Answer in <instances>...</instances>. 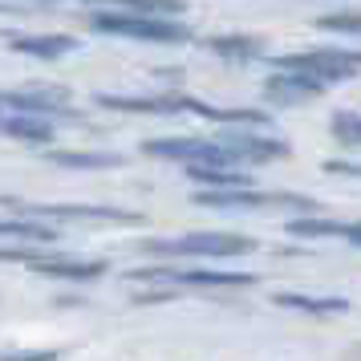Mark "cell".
<instances>
[{
  "instance_id": "obj_1",
  "label": "cell",
  "mask_w": 361,
  "mask_h": 361,
  "mask_svg": "<svg viewBox=\"0 0 361 361\" xmlns=\"http://www.w3.org/2000/svg\"><path fill=\"white\" fill-rule=\"evenodd\" d=\"M98 106L106 110H122V114H199L212 118V122H247V126H260L268 122V114L260 110H219V106H207L199 98H187V94H142V98H126V94H98Z\"/></svg>"
},
{
  "instance_id": "obj_2",
  "label": "cell",
  "mask_w": 361,
  "mask_h": 361,
  "mask_svg": "<svg viewBox=\"0 0 361 361\" xmlns=\"http://www.w3.org/2000/svg\"><path fill=\"white\" fill-rule=\"evenodd\" d=\"M98 33H114V37H134V41H154V45H183L191 41V29L175 17H163V13H98L90 20Z\"/></svg>"
},
{
  "instance_id": "obj_3",
  "label": "cell",
  "mask_w": 361,
  "mask_h": 361,
  "mask_svg": "<svg viewBox=\"0 0 361 361\" xmlns=\"http://www.w3.org/2000/svg\"><path fill=\"white\" fill-rule=\"evenodd\" d=\"M142 247L154 256H247L256 252V240L228 235V231H195V235H175V240H147Z\"/></svg>"
},
{
  "instance_id": "obj_4",
  "label": "cell",
  "mask_w": 361,
  "mask_h": 361,
  "mask_svg": "<svg viewBox=\"0 0 361 361\" xmlns=\"http://www.w3.org/2000/svg\"><path fill=\"white\" fill-rule=\"evenodd\" d=\"M276 69H296V73H309L317 82L337 85L349 82L353 73L361 69V53L349 49H309V53H284V57H272Z\"/></svg>"
},
{
  "instance_id": "obj_5",
  "label": "cell",
  "mask_w": 361,
  "mask_h": 361,
  "mask_svg": "<svg viewBox=\"0 0 361 361\" xmlns=\"http://www.w3.org/2000/svg\"><path fill=\"white\" fill-rule=\"evenodd\" d=\"M17 215L33 219H78V224H142V215L118 207H78V203H17Z\"/></svg>"
},
{
  "instance_id": "obj_6",
  "label": "cell",
  "mask_w": 361,
  "mask_h": 361,
  "mask_svg": "<svg viewBox=\"0 0 361 361\" xmlns=\"http://www.w3.org/2000/svg\"><path fill=\"white\" fill-rule=\"evenodd\" d=\"M195 203H203V207H272V203H300V207H317L312 199H300V195H264V191H247V187H212V191H199Z\"/></svg>"
},
{
  "instance_id": "obj_7",
  "label": "cell",
  "mask_w": 361,
  "mask_h": 361,
  "mask_svg": "<svg viewBox=\"0 0 361 361\" xmlns=\"http://www.w3.org/2000/svg\"><path fill=\"white\" fill-rule=\"evenodd\" d=\"M329 85L309 78V73H296V69H280L276 78H268L264 82V94L268 102H276V106H296V102H312L321 98Z\"/></svg>"
},
{
  "instance_id": "obj_8",
  "label": "cell",
  "mask_w": 361,
  "mask_h": 361,
  "mask_svg": "<svg viewBox=\"0 0 361 361\" xmlns=\"http://www.w3.org/2000/svg\"><path fill=\"white\" fill-rule=\"evenodd\" d=\"M142 280H166V284H199V288H228V284H252V272H203V268H191V272H175V268H142L134 272Z\"/></svg>"
},
{
  "instance_id": "obj_9",
  "label": "cell",
  "mask_w": 361,
  "mask_h": 361,
  "mask_svg": "<svg viewBox=\"0 0 361 361\" xmlns=\"http://www.w3.org/2000/svg\"><path fill=\"white\" fill-rule=\"evenodd\" d=\"M41 276H61V280H94L106 272V260H69V256H37L29 264Z\"/></svg>"
},
{
  "instance_id": "obj_10",
  "label": "cell",
  "mask_w": 361,
  "mask_h": 361,
  "mask_svg": "<svg viewBox=\"0 0 361 361\" xmlns=\"http://www.w3.org/2000/svg\"><path fill=\"white\" fill-rule=\"evenodd\" d=\"M8 45L17 53H29V57H66V53L78 49V41L73 37H61V33H25V37H8Z\"/></svg>"
},
{
  "instance_id": "obj_11",
  "label": "cell",
  "mask_w": 361,
  "mask_h": 361,
  "mask_svg": "<svg viewBox=\"0 0 361 361\" xmlns=\"http://www.w3.org/2000/svg\"><path fill=\"white\" fill-rule=\"evenodd\" d=\"M0 130L20 142H53V122L45 114H0Z\"/></svg>"
},
{
  "instance_id": "obj_12",
  "label": "cell",
  "mask_w": 361,
  "mask_h": 361,
  "mask_svg": "<svg viewBox=\"0 0 361 361\" xmlns=\"http://www.w3.org/2000/svg\"><path fill=\"white\" fill-rule=\"evenodd\" d=\"M49 163L73 166V171H102V166H118L122 154H110V150H49Z\"/></svg>"
},
{
  "instance_id": "obj_13",
  "label": "cell",
  "mask_w": 361,
  "mask_h": 361,
  "mask_svg": "<svg viewBox=\"0 0 361 361\" xmlns=\"http://www.w3.org/2000/svg\"><path fill=\"white\" fill-rule=\"evenodd\" d=\"M187 175L207 187H247V175H240L235 166H215V163H187Z\"/></svg>"
},
{
  "instance_id": "obj_14",
  "label": "cell",
  "mask_w": 361,
  "mask_h": 361,
  "mask_svg": "<svg viewBox=\"0 0 361 361\" xmlns=\"http://www.w3.org/2000/svg\"><path fill=\"white\" fill-rule=\"evenodd\" d=\"M0 240H20V244H49L53 231L33 224V215H20V219H0Z\"/></svg>"
},
{
  "instance_id": "obj_15",
  "label": "cell",
  "mask_w": 361,
  "mask_h": 361,
  "mask_svg": "<svg viewBox=\"0 0 361 361\" xmlns=\"http://www.w3.org/2000/svg\"><path fill=\"white\" fill-rule=\"evenodd\" d=\"M207 49L219 53V57H235V61H252L260 57V41L256 37H212Z\"/></svg>"
},
{
  "instance_id": "obj_16",
  "label": "cell",
  "mask_w": 361,
  "mask_h": 361,
  "mask_svg": "<svg viewBox=\"0 0 361 361\" xmlns=\"http://www.w3.org/2000/svg\"><path fill=\"white\" fill-rule=\"evenodd\" d=\"M276 305L284 309H305V312H345L341 296H300V293H276Z\"/></svg>"
},
{
  "instance_id": "obj_17",
  "label": "cell",
  "mask_w": 361,
  "mask_h": 361,
  "mask_svg": "<svg viewBox=\"0 0 361 361\" xmlns=\"http://www.w3.org/2000/svg\"><path fill=\"white\" fill-rule=\"evenodd\" d=\"M98 4H114V8H130V13H163V17L183 13V0H98Z\"/></svg>"
},
{
  "instance_id": "obj_18",
  "label": "cell",
  "mask_w": 361,
  "mask_h": 361,
  "mask_svg": "<svg viewBox=\"0 0 361 361\" xmlns=\"http://www.w3.org/2000/svg\"><path fill=\"white\" fill-rule=\"evenodd\" d=\"M317 29H329V33H361V13H333V17H321Z\"/></svg>"
},
{
  "instance_id": "obj_19",
  "label": "cell",
  "mask_w": 361,
  "mask_h": 361,
  "mask_svg": "<svg viewBox=\"0 0 361 361\" xmlns=\"http://www.w3.org/2000/svg\"><path fill=\"white\" fill-rule=\"evenodd\" d=\"M333 134H337L341 142H353V147H357L361 142V118L349 114V110H341V114L333 118Z\"/></svg>"
},
{
  "instance_id": "obj_20",
  "label": "cell",
  "mask_w": 361,
  "mask_h": 361,
  "mask_svg": "<svg viewBox=\"0 0 361 361\" xmlns=\"http://www.w3.org/2000/svg\"><path fill=\"white\" fill-rule=\"evenodd\" d=\"M337 235H345L349 244L361 247V224H337Z\"/></svg>"
}]
</instances>
